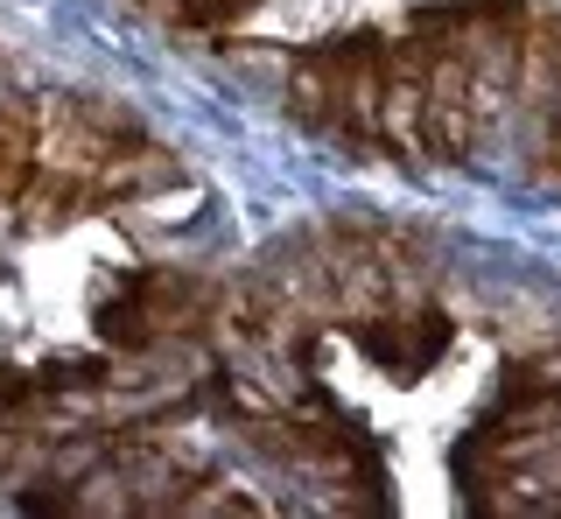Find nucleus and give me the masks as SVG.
<instances>
[{"instance_id": "f257e3e1", "label": "nucleus", "mask_w": 561, "mask_h": 519, "mask_svg": "<svg viewBox=\"0 0 561 519\" xmlns=\"http://www.w3.org/2000/svg\"><path fill=\"white\" fill-rule=\"evenodd\" d=\"M358 344L379 366H393L400 379H414L449 344V316H435V309H421V316H358Z\"/></svg>"}, {"instance_id": "f03ea898", "label": "nucleus", "mask_w": 561, "mask_h": 519, "mask_svg": "<svg viewBox=\"0 0 561 519\" xmlns=\"http://www.w3.org/2000/svg\"><path fill=\"white\" fill-rule=\"evenodd\" d=\"M154 14H162L169 28H190V36H210V28H232L245 14L260 8V0H148Z\"/></svg>"}]
</instances>
